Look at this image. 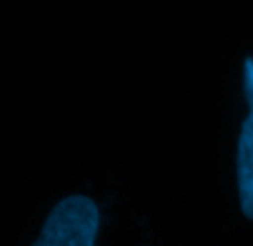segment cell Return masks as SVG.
<instances>
[{
    "label": "cell",
    "mask_w": 253,
    "mask_h": 246,
    "mask_svg": "<svg viewBox=\"0 0 253 246\" xmlns=\"http://www.w3.org/2000/svg\"><path fill=\"white\" fill-rule=\"evenodd\" d=\"M100 209L89 195L74 193L49 211L31 246H98Z\"/></svg>",
    "instance_id": "1"
},
{
    "label": "cell",
    "mask_w": 253,
    "mask_h": 246,
    "mask_svg": "<svg viewBox=\"0 0 253 246\" xmlns=\"http://www.w3.org/2000/svg\"><path fill=\"white\" fill-rule=\"evenodd\" d=\"M242 93L247 102V115L242 120L236 146V184L242 215L253 222V56L245 58Z\"/></svg>",
    "instance_id": "2"
}]
</instances>
